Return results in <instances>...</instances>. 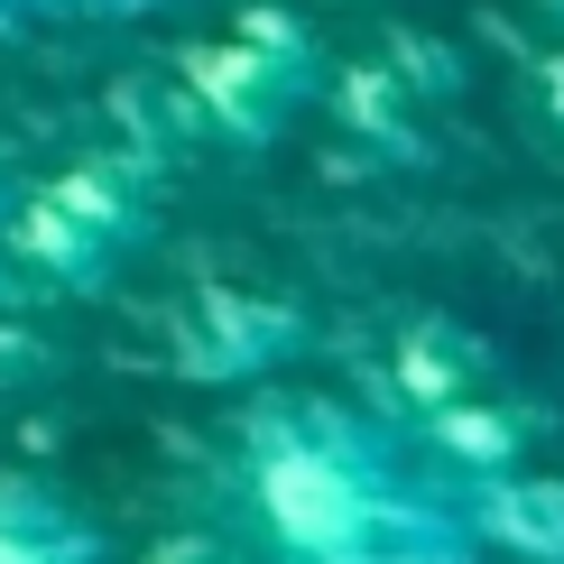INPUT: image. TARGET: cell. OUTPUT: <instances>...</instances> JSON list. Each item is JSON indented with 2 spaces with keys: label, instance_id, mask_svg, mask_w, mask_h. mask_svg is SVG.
<instances>
[{
  "label": "cell",
  "instance_id": "cell-1",
  "mask_svg": "<svg viewBox=\"0 0 564 564\" xmlns=\"http://www.w3.org/2000/svg\"><path fill=\"white\" fill-rule=\"evenodd\" d=\"M241 490L296 564H473V528L408 490L380 444L334 426L324 408L260 416Z\"/></svg>",
  "mask_w": 564,
  "mask_h": 564
},
{
  "label": "cell",
  "instance_id": "cell-2",
  "mask_svg": "<svg viewBox=\"0 0 564 564\" xmlns=\"http://www.w3.org/2000/svg\"><path fill=\"white\" fill-rule=\"evenodd\" d=\"M176 84H185V111L214 139L269 149V139H288V121L324 93V56H315V37H305L288 10H250L231 37L185 46Z\"/></svg>",
  "mask_w": 564,
  "mask_h": 564
},
{
  "label": "cell",
  "instance_id": "cell-3",
  "mask_svg": "<svg viewBox=\"0 0 564 564\" xmlns=\"http://www.w3.org/2000/svg\"><path fill=\"white\" fill-rule=\"evenodd\" d=\"M0 231L19 241V260H29L46 288L93 296L139 241H149V195H139L130 167L84 158V167L46 176L37 195H10V223H0Z\"/></svg>",
  "mask_w": 564,
  "mask_h": 564
},
{
  "label": "cell",
  "instance_id": "cell-4",
  "mask_svg": "<svg viewBox=\"0 0 564 564\" xmlns=\"http://www.w3.org/2000/svg\"><path fill=\"white\" fill-rule=\"evenodd\" d=\"M288 351H296V315L269 305V296H241V288H204L176 324V370L185 380H214V389L260 380Z\"/></svg>",
  "mask_w": 564,
  "mask_h": 564
},
{
  "label": "cell",
  "instance_id": "cell-5",
  "mask_svg": "<svg viewBox=\"0 0 564 564\" xmlns=\"http://www.w3.org/2000/svg\"><path fill=\"white\" fill-rule=\"evenodd\" d=\"M473 528L481 546H500L509 564H564V481L555 473H528V463H509V473H481L473 481Z\"/></svg>",
  "mask_w": 564,
  "mask_h": 564
},
{
  "label": "cell",
  "instance_id": "cell-6",
  "mask_svg": "<svg viewBox=\"0 0 564 564\" xmlns=\"http://www.w3.org/2000/svg\"><path fill=\"white\" fill-rule=\"evenodd\" d=\"M426 435L454 463H473V481L481 473H509V463L528 454V426L509 408H481V398H444V408H426Z\"/></svg>",
  "mask_w": 564,
  "mask_h": 564
},
{
  "label": "cell",
  "instance_id": "cell-7",
  "mask_svg": "<svg viewBox=\"0 0 564 564\" xmlns=\"http://www.w3.org/2000/svg\"><path fill=\"white\" fill-rule=\"evenodd\" d=\"M0 564H102V555H93V536L65 509L0 500Z\"/></svg>",
  "mask_w": 564,
  "mask_h": 564
},
{
  "label": "cell",
  "instance_id": "cell-8",
  "mask_svg": "<svg viewBox=\"0 0 564 564\" xmlns=\"http://www.w3.org/2000/svg\"><path fill=\"white\" fill-rule=\"evenodd\" d=\"M536 84H546V121L564 130V56H546V75H536Z\"/></svg>",
  "mask_w": 564,
  "mask_h": 564
},
{
  "label": "cell",
  "instance_id": "cell-9",
  "mask_svg": "<svg viewBox=\"0 0 564 564\" xmlns=\"http://www.w3.org/2000/svg\"><path fill=\"white\" fill-rule=\"evenodd\" d=\"M0 223H10V176H0Z\"/></svg>",
  "mask_w": 564,
  "mask_h": 564
},
{
  "label": "cell",
  "instance_id": "cell-10",
  "mask_svg": "<svg viewBox=\"0 0 564 564\" xmlns=\"http://www.w3.org/2000/svg\"><path fill=\"white\" fill-rule=\"evenodd\" d=\"M84 10H111V0H84Z\"/></svg>",
  "mask_w": 564,
  "mask_h": 564
},
{
  "label": "cell",
  "instance_id": "cell-11",
  "mask_svg": "<svg viewBox=\"0 0 564 564\" xmlns=\"http://www.w3.org/2000/svg\"><path fill=\"white\" fill-rule=\"evenodd\" d=\"M555 10H564V0H555Z\"/></svg>",
  "mask_w": 564,
  "mask_h": 564
}]
</instances>
